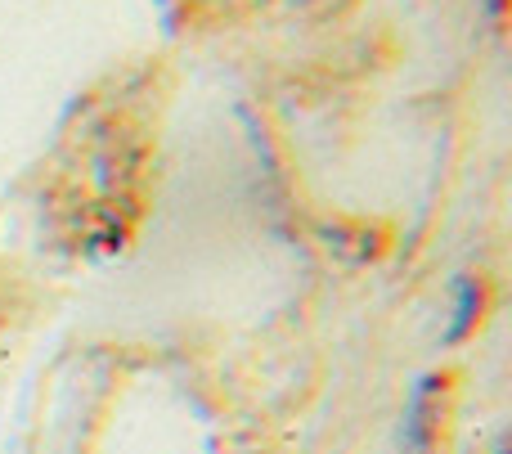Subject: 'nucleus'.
Wrapping results in <instances>:
<instances>
[{
    "instance_id": "1",
    "label": "nucleus",
    "mask_w": 512,
    "mask_h": 454,
    "mask_svg": "<svg viewBox=\"0 0 512 454\" xmlns=\"http://www.w3.org/2000/svg\"><path fill=\"white\" fill-rule=\"evenodd\" d=\"M472 311H477V288L463 284V302H459V324H454V333H463L472 324Z\"/></svg>"
}]
</instances>
